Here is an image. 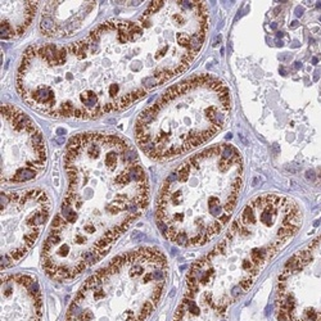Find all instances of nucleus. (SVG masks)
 Here are the masks:
<instances>
[{
	"label": "nucleus",
	"mask_w": 321,
	"mask_h": 321,
	"mask_svg": "<svg viewBox=\"0 0 321 321\" xmlns=\"http://www.w3.org/2000/svg\"><path fill=\"white\" fill-rule=\"evenodd\" d=\"M208 31L204 2H152L136 20H111L68 45H34L17 90L53 118L95 120L120 112L184 73Z\"/></svg>",
	"instance_id": "nucleus-1"
},
{
	"label": "nucleus",
	"mask_w": 321,
	"mask_h": 321,
	"mask_svg": "<svg viewBox=\"0 0 321 321\" xmlns=\"http://www.w3.org/2000/svg\"><path fill=\"white\" fill-rule=\"evenodd\" d=\"M68 188L43 249V267L70 281L99 261L149 203L150 188L135 148L108 133L71 139L64 154Z\"/></svg>",
	"instance_id": "nucleus-2"
},
{
	"label": "nucleus",
	"mask_w": 321,
	"mask_h": 321,
	"mask_svg": "<svg viewBox=\"0 0 321 321\" xmlns=\"http://www.w3.org/2000/svg\"><path fill=\"white\" fill-rule=\"evenodd\" d=\"M301 225L302 212L296 202L276 194L256 197L233 221L225 238L192 266L185 296L228 310L252 288Z\"/></svg>",
	"instance_id": "nucleus-3"
},
{
	"label": "nucleus",
	"mask_w": 321,
	"mask_h": 321,
	"mask_svg": "<svg viewBox=\"0 0 321 321\" xmlns=\"http://www.w3.org/2000/svg\"><path fill=\"white\" fill-rule=\"evenodd\" d=\"M243 183V159L231 144L202 150L170 175L159 192L156 219L180 247H199L229 222Z\"/></svg>",
	"instance_id": "nucleus-4"
},
{
	"label": "nucleus",
	"mask_w": 321,
	"mask_h": 321,
	"mask_svg": "<svg viewBox=\"0 0 321 321\" xmlns=\"http://www.w3.org/2000/svg\"><path fill=\"white\" fill-rule=\"evenodd\" d=\"M230 90L213 75L176 84L139 115L136 143L156 160L172 159L201 147L230 121Z\"/></svg>",
	"instance_id": "nucleus-5"
},
{
	"label": "nucleus",
	"mask_w": 321,
	"mask_h": 321,
	"mask_svg": "<svg viewBox=\"0 0 321 321\" xmlns=\"http://www.w3.org/2000/svg\"><path fill=\"white\" fill-rule=\"evenodd\" d=\"M167 275V260L158 248L121 254L85 281L66 321H147L162 297Z\"/></svg>",
	"instance_id": "nucleus-6"
},
{
	"label": "nucleus",
	"mask_w": 321,
	"mask_h": 321,
	"mask_svg": "<svg viewBox=\"0 0 321 321\" xmlns=\"http://www.w3.org/2000/svg\"><path fill=\"white\" fill-rule=\"evenodd\" d=\"M50 199L40 189L2 193V270L28 253L50 215Z\"/></svg>",
	"instance_id": "nucleus-7"
},
{
	"label": "nucleus",
	"mask_w": 321,
	"mask_h": 321,
	"mask_svg": "<svg viewBox=\"0 0 321 321\" xmlns=\"http://www.w3.org/2000/svg\"><path fill=\"white\" fill-rule=\"evenodd\" d=\"M46 166L45 140L23 111L2 106V184H22L36 179Z\"/></svg>",
	"instance_id": "nucleus-8"
},
{
	"label": "nucleus",
	"mask_w": 321,
	"mask_h": 321,
	"mask_svg": "<svg viewBox=\"0 0 321 321\" xmlns=\"http://www.w3.org/2000/svg\"><path fill=\"white\" fill-rule=\"evenodd\" d=\"M2 321H43V297L35 278H2Z\"/></svg>",
	"instance_id": "nucleus-9"
},
{
	"label": "nucleus",
	"mask_w": 321,
	"mask_h": 321,
	"mask_svg": "<svg viewBox=\"0 0 321 321\" xmlns=\"http://www.w3.org/2000/svg\"><path fill=\"white\" fill-rule=\"evenodd\" d=\"M95 2H49L43 11L41 32L50 37L71 36L86 25Z\"/></svg>",
	"instance_id": "nucleus-10"
},
{
	"label": "nucleus",
	"mask_w": 321,
	"mask_h": 321,
	"mask_svg": "<svg viewBox=\"0 0 321 321\" xmlns=\"http://www.w3.org/2000/svg\"><path fill=\"white\" fill-rule=\"evenodd\" d=\"M36 11V2H2V39H14L25 34Z\"/></svg>",
	"instance_id": "nucleus-11"
},
{
	"label": "nucleus",
	"mask_w": 321,
	"mask_h": 321,
	"mask_svg": "<svg viewBox=\"0 0 321 321\" xmlns=\"http://www.w3.org/2000/svg\"><path fill=\"white\" fill-rule=\"evenodd\" d=\"M226 310L215 308L207 302L185 296L177 307L174 321H228Z\"/></svg>",
	"instance_id": "nucleus-12"
}]
</instances>
